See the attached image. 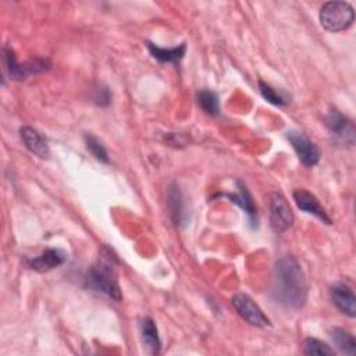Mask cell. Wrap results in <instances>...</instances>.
Instances as JSON below:
<instances>
[{"label": "cell", "instance_id": "13", "mask_svg": "<svg viewBox=\"0 0 356 356\" xmlns=\"http://www.w3.org/2000/svg\"><path fill=\"white\" fill-rule=\"evenodd\" d=\"M140 338H142V342L149 353H152V355L160 353L161 342L159 338L157 327L150 317H145L140 321Z\"/></svg>", "mask_w": 356, "mask_h": 356}, {"label": "cell", "instance_id": "3", "mask_svg": "<svg viewBox=\"0 0 356 356\" xmlns=\"http://www.w3.org/2000/svg\"><path fill=\"white\" fill-rule=\"evenodd\" d=\"M353 21V7L346 1H327L320 8V22L330 32L345 31Z\"/></svg>", "mask_w": 356, "mask_h": 356}, {"label": "cell", "instance_id": "2", "mask_svg": "<svg viewBox=\"0 0 356 356\" xmlns=\"http://www.w3.org/2000/svg\"><path fill=\"white\" fill-rule=\"evenodd\" d=\"M117 259L108 248H104L99 260L92 266L86 275V285L93 291L102 292L115 302H120L122 295L120 291L117 270Z\"/></svg>", "mask_w": 356, "mask_h": 356}, {"label": "cell", "instance_id": "11", "mask_svg": "<svg viewBox=\"0 0 356 356\" xmlns=\"http://www.w3.org/2000/svg\"><path fill=\"white\" fill-rule=\"evenodd\" d=\"M332 303L348 317L356 316V296L352 289L343 284H338L330 289Z\"/></svg>", "mask_w": 356, "mask_h": 356}, {"label": "cell", "instance_id": "20", "mask_svg": "<svg viewBox=\"0 0 356 356\" xmlns=\"http://www.w3.org/2000/svg\"><path fill=\"white\" fill-rule=\"evenodd\" d=\"M85 143H86L88 150L95 156V159H97L102 163H108V154H107L104 146L100 143V140H97L92 135H85Z\"/></svg>", "mask_w": 356, "mask_h": 356}, {"label": "cell", "instance_id": "14", "mask_svg": "<svg viewBox=\"0 0 356 356\" xmlns=\"http://www.w3.org/2000/svg\"><path fill=\"white\" fill-rule=\"evenodd\" d=\"M238 186H239L238 193H224V196L228 197L232 203L238 204L248 214L250 221H254L256 216H257V209L253 203V199H252L248 188L242 182H238Z\"/></svg>", "mask_w": 356, "mask_h": 356}, {"label": "cell", "instance_id": "9", "mask_svg": "<svg viewBox=\"0 0 356 356\" xmlns=\"http://www.w3.org/2000/svg\"><path fill=\"white\" fill-rule=\"evenodd\" d=\"M293 200L300 210L313 214L325 224H331V218L328 217L327 211L323 209V206L318 203L317 197L313 193L307 192L306 189H296L293 192Z\"/></svg>", "mask_w": 356, "mask_h": 356}, {"label": "cell", "instance_id": "19", "mask_svg": "<svg viewBox=\"0 0 356 356\" xmlns=\"http://www.w3.org/2000/svg\"><path fill=\"white\" fill-rule=\"evenodd\" d=\"M303 353L305 355H316V356H327L334 355V349L330 348L325 342L317 338H306L303 341Z\"/></svg>", "mask_w": 356, "mask_h": 356}, {"label": "cell", "instance_id": "12", "mask_svg": "<svg viewBox=\"0 0 356 356\" xmlns=\"http://www.w3.org/2000/svg\"><path fill=\"white\" fill-rule=\"evenodd\" d=\"M67 260V254L61 249H46L40 256L28 260V266L39 273L49 271L61 266Z\"/></svg>", "mask_w": 356, "mask_h": 356}, {"label": "cell", "instance_id": "1", "mask_svg": "<svg viewBox=\"0 0 356 356\" xmlns=\"http://www.w3.org/2000/svg\"><path fill=\"white\" fill-rule=\"evenodd\" d=\"M273 296L275 302L291 309H300L307 298V284L298 260L292 256L277 261Z\"/></svg>", "mask_w": 356, "mask_h": 356}, {"label": "cell", "instance_id": "10", "mask_svg": "<svg viewBox=\"0 0 356 356\" xmlns=\"http://www.w3.org/2000/svg\"><path fill=\"white\" fill-rule=\"evenodd\" d=\"M19 135L22 139L24 146L33 153L35 156L40 159H47L50 156V149L47 145V140L43 138V135L36 131L32 127H22L19 129Z\"/></svg>", "mask_w": 356, "mask_h": 356}, {"label": "cell", "instance_id": "7", "mask_svg": "<svg viewBox=\"0 0 356 356\" xmlns=\"http://www.w3.org/2000/svg\"><path fill=\"white\" fill-rule=\"evenodd\" d=\"M232 306L238 314L254 327H267L271 324L270 318L263 313V310L253 302V299L246 293H236L231 299Z\"/></svg>", "mask_w": 356, "mask_h": 356}, {"label": "cell", "instance_id": "17", "mask_svg": "<svg viewBox=\"0 0 356 356\" xmlns=\"http://www.w3.org/2000/svg\"><path fill=\"white\" fill-rule=\"evenodd\" d=\"M197 103L202 107V110L209 114V115H218L220 113V103H218V96L207 89H203L197 92Z\"/></svg>", "mask_w": 356, "mask_h": 356}, {"label": "cell", "instance_id": "15", "mask_svg": "<svg viewBox=\"0 0 356 356\" xmlns=\"http://www.w3.org/2000/svg\"><path fill=\"white\" fill-rule=\"evenodd\" d=\"M147 49L150 54L160 63H178L185 56L186 44L182 43L172 49H164V47L156 46L154 43H147Z\"/></svg>", "mask_w": 356, "mask_h": 356}, {"label": "cell", "instance_id": "5", "mask_svg": "<svg viewBox=\"0 0 356 356\" xmlns=\"http://www.w3.org/2000/svg\"><path fill=\"white\" fill-rule=\"evenodd\" d=\"M270 225L275 232H284L293 224V213L286 202V199L278 193L274 192L270 195Z\"/></svg>", "mask_w": 356, "mask_h": 356}, {"label": "cell", "instance_id": "21", "mask_svg": "<svg viewBox=\"0 0 356 356\" xmlns=\"http://www.w3.org/2000/svg\"><path fill=\"white\" fill-rule=\"evenodd\" d=\"M170 202L174 203V207H171V213L174 214V220H175L177 224H178V222L182 220V218H181V214H182L184 211H182V204H181V195H179V192H178L177 189L170 193Z\"/></svg>", "mask_w": 356, "mask_h": 356}, {"label": "cell", "instance_id": "6", "mask_svg": "<svg viewBox=\"0 0 356 356\" xmlns=\"http://www.w3.org/2000/svg\"><path fill=\"white\" fill-rule=\"evenodd\" d=\"M325 125L330 134L334 136L335 142H339L345 146H353L355 125L346 115H343L338 110H331L325 117Z\"/></svg>", "mask_w": 356, "mask_h": 356}, {"label": "cell", "instance_id": "16", "mask_svg": "<svg viewBox=\"0 0 356 356\" xmlns=\"http://www.w3.org/2000/svg\"><path fill=\"white\" fill-rule=\"evenodd\" d=\"M331 339L339 352L349 356L356 353V339L350 331L337 327L331 331Z\"/></svg>", "mask_w": 356, "mask_h": 356}, {"label": "cell", "instance_id": "18", "mask_svg": "<svg viewBox=\"0 0 356 356\" xmlns=\"http://www.w3.org/2000/svg\"><path fill=\"white\" fill-rule=\"evenodd\" d=\"M259 89H260L261 96H263L268 103H271V104H274V106H285V104H288V103L291 102L286 95H284L282 92L274 89L273 86H270L268 83H266V82H263V81L259 82Z\"/></svg>", "mask_w": 356, "mask_h": 356}, {"label": "cell", "instance_id": "8", "mask_svg": "<svg viewBox=\"0 0 356 356\" xmlns=\"http://www.w3.org/2000/svg\"><path fill=\"white\" fill-rule=\"evenodd\" d=\"M286 139L292 145L293 150L296 152L299 160L306 167H313L320 160V149L316 143H313L307 136H305L302 132L298 131H288Z\"/></svg>", "mask_w": 356, "mask_h": 356}, {"label": "cell", "instance_id": "4", "mask_svg": "<svg viewBox=\"0 0 356 356\" xmlns=\"http://www.w3.org/2000/svg\"><path fill=\"white\" fill-rule=\"evenodd\" d=\"M3 61H4L6 74L10 76V79H15V81H22L28 75L39 74L50 68V63L46 58H33L24 64H19L15 60L14 51L7 47L3 50Z\"/></svg>", "mask_w": 356, "mask_h": 356}]
</instances>
